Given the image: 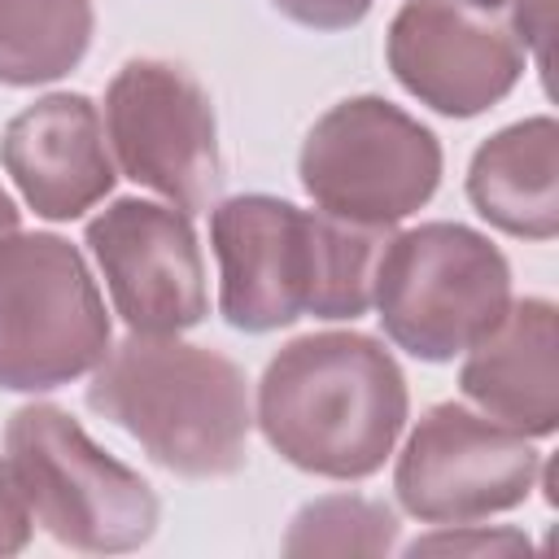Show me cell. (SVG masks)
<instances>
[{"label":"cell","mask_w":559,"mask_h":559,"mask_svg":"<svg viewBox=\"0 0 559 559\" xmlns=\"http://www.w3.org/2000/svg\"><path fill=\"white\" fill-rule=\"evenodd\" d=\"M411 419L397 358L367 332H306L262 371L253 424L297 472L323 480L376 476Z\"/></svg>","instance_id":"obj_1"},{"label":"cell","mask_w":559,"mask_h":559,"mask_svg":"<svg viewBox=\"0 0 559 559\" xmlns=\"http://www.w3.org/2000/svg\"><path fill=\"white\" fill-rule=\"evenodd\" d=\"M87 406L183 480H223L249 463V380L218 349L127 332L92 367Z\"/></svg>","instance_id":"obj_2"},{"label":"cell","mask_w":559,"mask_h":559,"mask_svg":"<svg viewBox=\"0 0 559 559\" xmlns=\"http://www.w3.org/2000/svg\"><path fill=\"white\" fill-rule=\"evenodd\" d=\"M4 459L35 524L57 546L83 555H127L157 533L162 502L153 485L100 450L83 424L52 402H26L9 415Z\"/></svg>","instance_id":"obj_3"},{"label":"cell","mask_w":559,"mask_h":559,"mask_svg":"<svg viewBox=\"0 0 559 559\" xmlns=\"http://www.w3.org/2000/svg\"><path fill=\"white\" fill-rule=\"evenodd\" d=\"M511 306L507 253L467 223L393 231L376 271L371 310L384 336L419 362H454Z\"/></svg>","instance_id":"obj_4"},{"label":"cell","mask_w":559,"mask_h":559,"mask_svg":"<svg viewBox=\"0 0 559 559\" xmlns=\"http://www.w3.org/2000/svg\"><path fill=\"white\" fill-rule=\"evenodd\" d=\"M105 297L79 253L57 231H13L0 240V389L52 393L109 354Z\"/></svg>","instance_id":"obj_5"},{"label":"cell","mask_w":559,"mask_h":559,"mask_svg":"<svg viewBox=\"0 0 559 559\" xmlns=\"http://www.w3.org/2000/svg\"><path fill=\"white\" fill-rule=\"evenodd\" d=\"M441 166L432 127L371 92L319 114L297 153V179L314 210L367 227H397L419 214L441 183Z\"/></svg>","instance_id":"obj_6"},{"label":"cell","mask_w":559,"mask_h":559,"mask_svg":"<svg viewBox=\"0 0 559 559\" xmlns=\"http://www.w3.org/2000/svg\"><path fill=\"white\" fill-rule=\"evenodd\" d=\"M100 118L118 175L183 214L210 210L223 157L210 92L192 70L162 57H131L109 79Z\"/></svg>","instance_id":"obj_7"},{"label":"cell","mask_w":559,"mask_h":559,"mask_svg":"<svg viewBox=\"0 0 559 559\" xmlns=\"http://www.w3.org/2000/svg\"><path fill=\"white\" fill-rule=\"evenodd\" d=\"M542 476L533 437L463 402L428 406L393 467V493L419 524H467L515 511Z\"/></svg>","instance_id":"obj_8"},{"label":"cell","mask_w":559,"mask_h":559,"mask_svg":"<svg viewBox=\"0 0 559 559\" xmlns=\"http://www.w3.org/2000/svg\"><path fill=\"white\" fill-rule=\"evenodd\" d=\"M83 245L127 332L179 336L210 314L205 258L192 214L166 201L118 197L87 223Z\"/></svg>","instance_id":"obj_9"},{"label":"cell","mask_w":559,"mask_h":559,"mask_svg":"<svg viewBox=\"0 0 559 559\" xmlns=\"http://www.w3.org/2000/svg\"><path fill=\"white\" fill-rule=\"evenodd\" d=\"M323 210L271 192H240L214 205L210 245L218 258V314L249 336L293 328L310 314L319 284Z\"/></svg>","instance_id":"obj_10"},{"label":"cell","mask_w":559,"mask_h":559,"mask_svg":"<svg viewBox=\"0 0 559 559\" xmlns=\"http://www.w3.org/2000/svg\"><path fill=\"white\" fill-rule=\"evenodd\" d=\"M384 61L432 114L476 118L515 92L528 52L507 13L467 0H406L389 22Z\"/></svg>","instance_id":"obj_11"},{"label":"cell","mask_w":559,"mask_h":559,"mask_svg":"<svg viewBox=\"0 0 559 559\" xmlns=\"http://www.w3.org/2000/svg\"><path fill=\"white\" fill-rule=\"evenodd\" d=\"M0 166L48 223L83 218L118 183L105 118L83 92H48L17 109L0 135Z\"/></svg>","instance_id":"obj_12"},{"label":"cell","mask_w":559,"mask_h":559,"mask_svg":"<svg viewBox=\"0 0 559 559\" xmlns=\"http://www.w3.org/2000/svg\"><path fill=\"white\" fill-rule=\"evenodd\" d=\"M459 389L489 419L550 437L559 428V310L546 297H520L459 354Z\"/></svg>","instance_id":"obj_13"},{"label":"cell","mask_w":559,"mask_h":559,"mask_svg":"<svg viewBox=\"0 0 559 559\" xmlns=\"http://www.w3.org/2000/svg\"><path fill=\"white\" fill-rule=\"evenodd\" d=\"M472 210L515 240L559 236V122L550 114L520 118L489 140L467 162Z\"/></svg>","instance_id":"obj_14"},{"label":"cell","mask_w":559,"mask_h":559,"mask_svg":"<svg viewBox=\"0 0 559 559\" xmlns=\"http://www.w3.org/2000/svg\"><path fill=\"white\" fill-rule=\"evenodd\" d=\"M92 0H0V87L66 79L92 48Z\"/></svg>","instance_id":"obj_15"},{"label":"cell","mask_w":559,"mask_h":559,"mask_svg":"<svg viewBox=\"0 0 559 559\" xmlns=\"http://www.w3.org/2000/svg\"><path fill=\"white\" fill-rule=\"evenodd\" d=\"M397 511L362 493H323L306 502L280 550L293 559L310 555H389L397 546Z\"/></svg>","instance_id":"obj_16"},{"label":"cell","mask_w":559,"mask_h":559,"mask_svg":"<svg viewBox=\"0 0 559 559\" xmlns=\"http://www.w3.org/2000/svg\"><path fill=\"white\" fill-rule=\"evenodd\" d=\"M533 542L520 533V528H507V524H432V533L415 537L406 546V555H528Z\"/></svg>","instance_id":"obj_17"},{"label":"cell","mask_w":559,"mask_h":559,"mask_svg":"<svg viewBox=\"0 0 559 559\" xmlns=\"http://www.w3.org/2000/svg\"><path fill=\"white\" fill-rule=\"evenodd\" d=\"M31 533H35V515L26 507V493H22L9 459L0 454V559L22 555L31 546Z\"/></svg>","instance_id":"obj_18"},{"label":"cell","mask_w":559,"mask_h":559,"mask_svg":"<svg viewBox=\"0 0 559 559\" xmlns=\"http://www.w3.org/2000/svg\"><path fill=\"white\" fill-rule=\"evenodd\" d=\"M288 22L306 31H349L371 13V0H271Z\"/></svg>","instance_id":"obj_19"},{"label":"cell","mask_w":559,"mask_h":559,"mask_svg":"<svg viewBox=\"0 0 559 559\" xmlns=\"http://www.w3.org/2000/svg\"><path fill=\"white\" fill-rule=\"evenodd\" d=\"M507 22L524 52L537 57V70L546 74L550 61V31H555V0H507Z\"/></svg>","instance_id":"obj_20"},{"label":"cell","mask_w":559,"mask_h":559,"mask_svg":"<svg viewBox=\"0 0 559 559\" xmlns=\"http://www.w3.org/2000/svg\"><path fill=\"white\" fill-rule=\"evenodd\" d=\"M22 227V210H17V201L4 192V183H0V240L4 236H13Z\"/></svg>","instance_id":"obj_21"},{"label":"cell","mask_w":559,"mask_h":559,"mask_svg":"<svg viewBox=\"0 0 559 559\" xmlns=\"http://www.w3.org/2000/svg\"><path fill=\"white\" fill-rule=\"evenodd\" d=\"M467 4H476V9H493V13L507 9V0H467Z\"/></svg>","instance_id":"obj_22"}]
</instances>
